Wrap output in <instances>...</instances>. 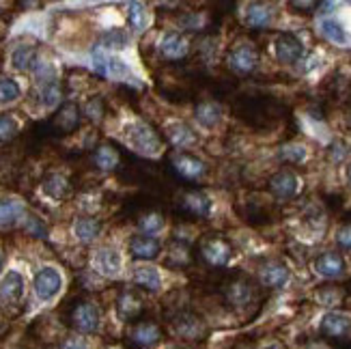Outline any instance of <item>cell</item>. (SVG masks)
Listing matches in <instances>:
<instances>
[{
    "instance_id": "cell-29",
    "label": "cell",
    "mask_w": 351,
    "mask_h": 349,
    "mask_svg": "<svg viewBox=\"0 0 351 349\" xmlns=\"http://www.w3.org/2000/svg\"><path fill=\"white\" fill-rule=\"evenodd\" d=\"M175 328L181 337L194 339L198 332H201V322H198V317H194V315H179V320L175 322Z\"/></svg>"
},
{
    "instance_id": "cell-33",
    "label": "cell",
    "mask_w": 351,
    "mask_h": 349,
    "mask_svg": "<svg viewBox=\"0 0 351 349\" xmlns=\"http://www.w3.org/2000/svg\"><path fill=\"white\" fill-rule=\"evenodd\" d=\"M20 97V86L11 78H0V104H9Z\"/></svg>"
},
{
    "instance_id": "cell-35",
    "label": "cell",
    "mask_w": 351,
    "mask_h": 349,
    "mask_svg": "<svg viewBox=\"0 0 351 349\" xmlns=\"http://www.w3.org/2000/svg\"><path fill=\"white\" fill-rule=\"evenodd\" d=\"M60 99V88L54 80H45L41 86V101L43 106H54Z\"/></svg>"
},
{
    "instance_id": "cell-15",
    "label": "cell",
    "mask_w": 351,
    "mask_h": 349,
    "mask_svg": "<svg viewBox=\"0 0 351 349\" xmlns=\"http://www.w3.org/2000/svg\"><path fill=\"white\" fill-rule=\"evenodd\" d=\"M175 169L179 175H183L186 179H198L201 175H205V164L188 154H181L175 158Z\"/></svg>"
},
{
    "instance_id": "cell-13",
    "label": "cell",
    "mask_w": 351,
    "mask_h": 349,
    "mask_svg": "<svg viewBox=\"0 0 351 349\" xmlns=\"http://www.w3.org/2000/svg\"><path fill=\"white\" fill-rule=\"evenodd\" d=\"M201 252L205 256V261L211 265H224L228 259H231V246L220 237H213V239L205 241Z\"/></svg>"
},
{
    "instance_id": "cell-8",
    "label": "cell",
    "mask_w": 351,
    "mask_h": 349,
    "mask_svg": "<svg viewBox=\"0 0 351 349\" xmlns=\"http://www.w3.org/2000/svg\"><path fill=\"white\" fill-rule=\"evenodd\" d=\"M345 259L339 254V252H324V254H319L317 259H315V272L319 276H324V278H341L345 274Z\"/></svg>"
},
{
    "instance_id": "cell-5",
    "label": "cell",
    "mask_w": 351,
    "mask_h": 349,
    "mask_svg": "<svg viewBox=\"0 0 351 349\" xmlns=\"http://www.w3.org/2000/svg\"><path fill=\"white\" fill-rule=\"evenodd\" d=\"M298 188H300V181H298V177H295L293 171H287V169L285 171H278L276 175L269 179V190L280 201L293 199V196L298 194Z\"/></svg>"
},
{
    "instance_id": "cell-39",
    "label": "cell",
    "mask_w": 351,
    "mask_h": 349,
    "mask_svg": "<svg viewBox=\"0 0 351 349\" xmlns=\"http://www.w3.org/2000/svg\"><path fill=\"white\" fill-rule=\"evenodd\" d=\"M141 229L147 233V235H151V233H156V231H160L162 226H164V222H162V218L158 216V214H149V216H145L141 222Z\"/></svg>"
},
{
    "instance_id": "cell-2",
    "label": "cell",
    "mask_w": 351,
    "mask_h": 349,
    "mask_svg": "<svg viewBox=\"0 0 351 349\" xmlns=\"http://www.w3.org/2000/svg\"><path fill=\"white\" fill-rule=\"evenodd\" d=\"M274 54H276V60L282 65H293L302 58L304 54V45L302 41L293 35V33H280L274 41Z\"/></svg>"
},
{
    "instance_id": "cell-36",
    "label": "cell",
    "mask_w": 351,
    "mask_h": 349,
    "mask_svg": "<svg viewBox=\"0 0 351 349\" xmlns=\"http://www.w3.org/2000/svg\"><path fill=\"white\" fill-rule=\"evenodd\" d=\"M280 158L291 162V164H300L306 160V149H304L302 145H287L280 149Z\"/></svg>"
},
{
    "instance_id": "cell-18",
    "label": "cell",
    "mask_w": 351,
    "mask_h": 349,
    "mask_svg": "<svg viewBox=\"0 0 351 349\" xmlns=\"http://www.w3.org/2000/svg\"><path fill=\"white\" fill-rule=\"evenodd\" d=\"M271 18H274V13L269 7L265 5H258V3H252L248 5L246 9V24L250 28H256V30H261V28H267L271 24Z\"/></svg>"
},
{
    "instance_id": "cell-16",
    "label": "cell",
    "mask_w": 351,
    "mask_h": 349,
    "mask_svg": "<svg viewBox=\"0 0 351 349\" xmlns=\"http://www.w3.org/2000/svg\"><path fill=\"white\" fill-rule=\"evenodd\" d=\"M181 207L186 211H190V214H194V216L205 218V216H209V211H211V201L201 192H188V194H183Z\"/></svg>"
},
{
    "instance_id": "cell-4",
    "label": "cell",
    "mask_w": 351,
    "mask_h": 349,
    "mask_svg": "<svg viewBox=\"0 0 351 349\" xmlns=\"http://www.w3.org/2000/svg\"><path fill=\"white\" fill-rule=\"evenodd\" d=\"M93 60H95V69L99 75H104V78H128L130 75V69L128 65L123 63L121 58H114L110 54H106L101 50H95L93 52Z\"/></svg>"
},
{
    "instance_id": "cell-31",
    "label": "cell",
    "mask_w": 351,
    "mask_h": 349,
    "mask_svg": "<svg viewBox=\"0 0 351 349\" xmlns=\"http://www.w3.org/2000/svg\"><path fill=\"white\" fill-rule=\"evenodd\" d=\"M97 267L104 272V274H117L121 267V259H119L117 250H108V248L101 250L97 256Z\"/></svg>"
},
{
    "instance_id": "cell-22",
    "label": "cell",
    "mask_w": 351,
    "mask_h": 349,
    "mask_svg": "<svg viewBox=\"0 0 351 349\" xmlns=\"http://www.w3.org/2000/svg\"><path fill=\"white\" fill-rule=\"evenodd\" d=\"M166 136H169V141H171L175 147H179V149H186V147H190V145H194V143H196L194 132H192L188 125H183V123H175V125H171V128H169V132H166Z\"/></svg>"
},
{
    "instance_id": "cell-25",
    "label": "cell",
    "mask_w": 351,
    "mask_h": 349,
    "mask_svg": "<svg viewBox=\"0 0 351 349\" xmlns=\"http://www.w3.org/2000/svg\"><path fill=\"white\" fill-rule=\"evenodd\" d=\"M73 231H75V235H78V239L93 241L99 235V231H101V224L95 218H80L78 222H75Z\"/></svg>"
},
{
    "instance_id": "cell-10",
    "label": "cell",
    "mask_w": 351,
    "mask_h": 349,
    "mask_svg": "<svg viewBox=\"0 0 351 349\" xmlns=\"http://www.w3.org/2000/svg\"><path fill=\"white\" fill-rule=\"evenodd\" d=\"M162 252V246L156 237L151 235H136L130 241V254L134 259H141V261H154L158 259Z\"/></svg>"
},
{
    "instance_id": "cell-44",
    "label": "cell",
    "mask_w": 351,
    "mask_h": 349,
    "mask_svg": "<svg viewBox=\"0 0 351 349\" xmlns=\"http://www.w3.org/2000/svg\"><path fill=\"white\" fill-rule=\"evenodd\" d=\"M0 269H3V256H0Z\"/></svg>"
},
{
    "instance_id": "cell-40",
    "label": "cell",
    "mask_w": 351,
    "mask_h": 349,
    "mask_svg": "<svg viewBox=\"0 0 351 349\" xmlns=\"http://www.w3.org/2000/svg\"><path fill=\"white\" fill-rule=\"evenodd\" d=\"M337 244L343 250H351V222L349 224H343L341 229L337 231Z\"/></svg>"
},
{
    "instance_id": "cell-38",
    "label": "cell",
    "mask_w": 351,
    "mask_h": 349,
    "mask_svg": "<svg viewBox=\"0 0 351 349\" xmlns=\"http://www.w3.org/2000/svg\"><path fill=\"white\" fill-rule=\"evenodd\" d=\"M20 216V207L9 201H0V224H11Z\"/></svg>"
},
{
    "instance_id": "cell-19",
    "label": "cell",
    "mask_w": 351,
    "mask_h": 349,
    "mask_svg": "<svg viewBox=\"0 0 351 349\" xmlns=\"http://www.w3.org/2000/svg\"><path fill=\"white\" fill-rule=\"evenodd\" d=\"M24 293V280L18 272H9L5 276L3 285H0V298H5L7 302H18Z\"/></svg>"
},
{
    "instance_id": "cell-6",
    "label": "cell",
    "mask_w": 351,
    "mask_h": 349,
    "mask_svg": "<svg viewBox=\"0 0 351 349\" xmlns=\"http://www.w3.org/2000/svg\"><path fill=\"white\" fill-rule=\"evenodd\" d=\"M71 326L78 332H95L99 326V311L90 302H80L71 311Z\"/></svg>"
},
{
    "instance_id": "cell-37",
    "label": "cell",
    "mask_w": 351,
    "mask_h": 349,
    "mask_svg": "<svg viewBox=\"0 0 351 349\" xmlns=\"http://www.w3.org/2000/svg\"><path fill=\"white\" fill-rule=\"evenodd\" d=\"M104 45H106V48H119L121 50V48H125V45H128V35L121 28H114L104 37Z\"/></svg>"
},
{
    "instance_id": "cell-23",
    "label": "cell",
    "mask_w": 351,
    "mask_h": 349,
    "mask_svg": "<svg viewBox=\"0 0 351 349\" xmlns=\"http://www.w3.org/2000/svg\"><path fill=\"white\" fill-rule=\"evenodd\" d=\"M11 63H13V67L18 69V71H28L30 67L37 63L35 48H33V45H20V48L13 52Z\"/></svg>"
},
{
    "instance_id": "cell-9",
    "label": "cell",
    "mask_w": 351,
    "mask_h": 349,
    "mask_svg": "<svg viewBox=\"0 0 351 349\" xmlns=\"http://www.w3.org/2000/svg\"><path fill=\"white\" fill-rule=\"evenodd\" d=\"M60 291V274L54 267H43L39 274L35 276V293L48 302Z\"/></svg>"
},
{
    "instance_id": "cell-41",
    "label": "cell",
    "mask_w": 351,
    "mask_h": 349,
    "mask_svg": "<svg viewBox=\"0 0 351 349\" xmlns=\"http://www.w3.org/2000/svg\"><path fill=\"white\" fill-rule=\"evenodd\" d=\"M86 115L90 117V119H95V121H99L101 119V99H90L88 101V106H86Z\"/></svg>"
},
{
    "instance_id": "cell-20",
    "label": "cell",
    "mask_w": 351,
    "mask_h": 349,
    "mask_svg": "<svg viewBox=\"0 0 351 349\" xmlns=\"http://www.w3.org/2000/svg\"><path fill=\"white\" fill-rule=\"evenodd\" d=\"M117 311L123 320H136L143 311V300L136 296L134 291H125L117 302Z\"/></svg>"
},
{
    "instance_id": "cell-42",
    "label": "cell",
    "mask_w": 351,
    "mask_h": 349,
    "mask_svg": "<svg viewBox=\"0 0 351 349\" xmlns=\"http://www.w3.org/2000/svg\"><path fill=\"white\" fill-rule=\"evenodd\" d=\"M291 7H295V9H315V7H319L317 3H293Z\"/></svg>"
},
{
    "instance_id": "cell-3",
    "label": "cell",
    "mask_w": 351,
    "mask_h": 349,
    "mask_svg": "<svg viewBox=\"0 0 351 349\" xmlns=\"http://www.w3.org/2000/svg\"><path fill=\"white\" fill-rule=\"evenodd\" d=\"M228 65L237 73H250L258 65V52L248 43H241L228 52Z\"/></svg>"
},
{
    "instance_id": "cell-14",
    "label": "cell",
    "mask_w": 351,
    "mask_h": 349,
    "mask_svg": "<svg viewBox=\"0 0 351 349\" xmlns=\"http://www.w3.org/2000/svg\"><path fill=\"white\" fill-rule=\"evenodd\" d=\"M226 298L235 306H248L252 302V298H254V285L250 280H246V278H237V280H233L231 285H228Z\"/></svg>"
},
{
    "instance_id": "cell-28",
    "label": "cell",
    "mask_w": 351,
    "mask_h": 349,
    "mask_svg": "<svg viewBox=\"0 0 351 349\" xmlns=\"http://www.w3.org/2000/svg\"><path fill=\"white\" fill-rule=\"evenodd\" d=\"M43 192L52 196V199H63V196L69 192V184L65 177L60 175H50L48 179L43 181Z\"/></svg>"
},
{
    "instance_id": "cell-26",
    "label": "cell",
    "mask_w": 351,
    "mask_h": 349,
    "mask_svg": "<svg viewBox=\"0 0 351 349\" xmlns=\"http://www.w3.org/2000/svg\"><path fill=\"white\" fill-rule=\"evenodd\" d=\"M196 119L198 123L205 128H213L220 121V106L213 101H205L196 108Z\"/></svg>"
},
{
    "instance_id": "cell-43",
    "label": "cell",
    "mask_w": 351,
    "mask_h": 349,
    "mask_svg": "<svg viewBox=\"0 0 351 349\" xmlns=\"http://www.w3.org/2000/svg\"><path fill=\"white\" fill-rule=\"evenodd\" d=\"M347 181H349V186H351V164L347 166Z\"/></svg>"
},
{
    "instance_id": "cell-27",
    "label": "cell",
    "mask_w": 351,
    "mask_h": 349,
    "mask_svg": "<svg viewBox=\"0 0 351 349\" xmlns=\"http://www.w3.org/2000/svg\"><path fill=\"white\" fill-rule=\"evenodd\" d=\"M322 35H324L328 41L339 43V45H343V43L347 41V33H345L343 24H341L339 20H332V18H328V20L322 22Z\"/></svg>"
},
{
    "instance_id": "cell-17",
    "label": "cell",
    "mask_w": 351,
    "mask_h": 349,
    "mask_svg": "<svg viewBox=\"0 0 351 349\" xmlns=\"http://www.w3.org/2000/svg\"><path fill=\"white\" fill-rule=\"evenodd\" d=\"M80 123V110L75 104H65L54 117V128L60 132H73Z\"/></svg>"
},
{
    "instance_id": "cell-24",
    "label": "cell",
    "mask_w": 351,
    "mask_h": 349,
    "mask_svg": "<svg viewBox=\"0 0 351 349\" xmlns=\"http://www.w3.org/2000/svg\"><path fill=\"white\" fill-rule=\"evenodd\" d=\"M160 339V330L156 324H138L132 330V341L138 345H154Z\"/></svg>"
},
{
    "instance_id": "cell-30",
    "label": "cell",
    "mask_w": 351,
    "mask_h": 349,
    "mask_svg": "<svg viewBox=\"0 0 351 349\" xmlns=\"http://www.w3.org/2000/svg\"><path fill=\"white\" fill-rule=\"evenodd\" d=\"M147 11H145V5L141 3H132L130 5V11H128V22L132 26V30H136V33H143V30L147 28Z\"/></svg>"
},
{
    "instance_id": "cell-1",
    "label": "cell",
    "mask_w": 351,
    "mask_h": 349,
    "mask_svg": "<svg viewBox=\"0 0 351 349\" xmlns=\"http://www.w3.org/2000/svg\"><path fill=\"white\" fill-rule=\"evenodd\" d=\"M125 136H128V143L136 149L141 151V154H149L154 156L160 151L162 143H160V136L151 130L147 123H132L128 130H125Z\"/></svg>"
},
{
    "instance_id": "cell-12",
    "label": "cell",
    "mask_w": 351,
    "mask_h": 349,
    "mask_svg": "<svg viewBox=\"0 0 351 349\" xmlns=\"http://www.w3.org/2000/svg\"><path fill=\"white\" fill-rule=\"evenodd\" d=\"M289 276H291V272L280 261H269L261 269V280L269 289H280V287H285Z\"/></svg>"
},
{
    "instance_id": "cell-11",
    "label": "cell",
    "mask_w": 351,
    "mask_h": 349,
    "mask_svg": "<svg viewBox=\"0 0 351 349\" xmlns=\"http://www.w3.org/2000/svg\"><path fill=\"white\" fill-rule=\"evenodd\" d=\"M160 50H162V56L169 58V60H179L188 54L190 50V43L188 39L179 35V33H166L162 37V43H160Z\"/></svg>"
},
{
    "instance_id": "cell-21",
    "label": "cell",
    "mask_w": 351,
    "mask_h": 349,
    "mask_svg": "<svg viewBox=\"0 0 351 349\" xmlns=\"http://www.w3.org/2000/svg\"><path fill=\"white\" fill-rule=\"evenodd\" d=\"M134 282L138 287H145L149 291H158L162 287V278L158 274V269L154 267H136L134 269Z\"/></svg>"
},
{
    "instance_id": "cell-34",
    "label": "cell",
    "mask_w": 351,
    "mask_h": 349,
    "mask_svg": "<svg viewBox=\"0 0 351 349\" xmlns=\"http://www.w3.org/2000/svg\"><path fill=\"white\" fill-rule=\"evenodd\" d=\"M20 125L11 115H0V143H7L11 139H15Z\"/></svg>"
},
{
    "instance_id": "cell-45",
    "label": "cell",
    "mask_w": 351,
    "mask_h": 349,
    "mask_svg": "<svg viewBox=\"0 0 351 349\" xmlns=\"http://www.w3.org/2000/svg\"><path fill=\"white\" fill-rule=\"evenodd\" d=\"M169 349H186V347H169Z\"/></svg>"
},
{
    "instance_id": "cell-32",
    "label": "cell",
    "mask_w": 351,
    "mask_h": 349,
    "mask_svg": "<svg viewBox=\"0 0 351 349\" xmlns=\"http://www.w3.org/2000/svg\"><path fill=\"white\" fill-rule=\"evenodd\" d=\"M95 164H97V169L101 171H112L114 166L119 164V156H117V151L112 147H99L95 151Z\"/></svg>"
},
{
    "instance_id": "cell-7",
    "label": "cell",
    "mask_w": 351,
    "mask_h": 349,
    "mask_svg": "<svg viewBox=\"0 0 351 349\" xmlns=\"http://www.w3.org/2000/svg\"><path fill=\"white\" fill-rule=\"evenodd\" d=\"M324 337L330 339H345L351 335V320L343 313H326L322 317V324H319Z\"/></svg>"
}]
</instances>
